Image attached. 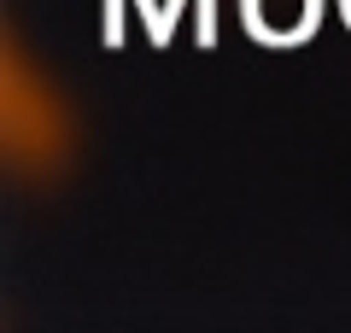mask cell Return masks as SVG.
Wrapping results in <instances>:
<instances>
[{
	"instance_id": "cell-1",
	"label": "cell",
	"mask_w": 351,
	"mask_h": 333,
	"mask_svg": "<svg viewBox=\"0 0 351 333\" xmlns=\"http://www.w3.org/2000/svg\"><path fill=\"white\" fill-rule=\"evenodd\" d=\"M76 99L47 59L29 47L18 18L0 24V147L18 175H59L76 158Z\"/></svg>"
}]
</instances>
